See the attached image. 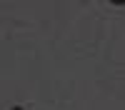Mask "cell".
Masks as SVG:
<instances>
[{
  "label": "cell",
  "instance_id": "6da1fadb",
  "mask_svg": "<svg viewBox=\"0 0 125 110\" xmlns=\"http://www.w3.org/2000/svg\"><path fill=\"white\" fill-rule=\"evenodd\" d=\"M13 110H25V108H20V105H15V108H13Z\"/></svg>",
  "mask_w": 125,
  "mask_h": 110
}]
</instances>
